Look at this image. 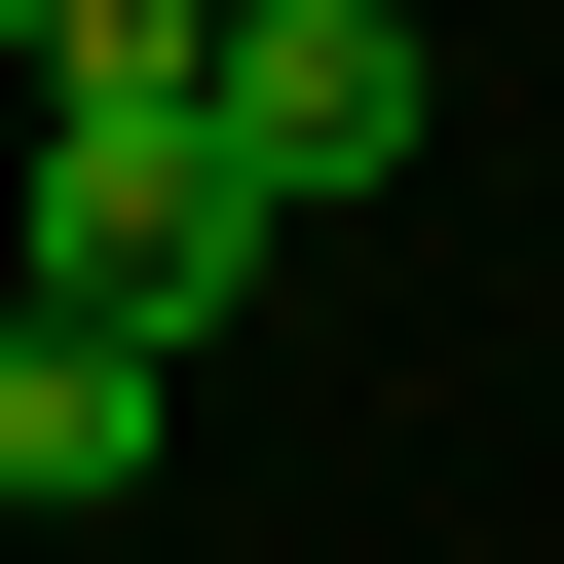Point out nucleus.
Wrapping results in <instances>:
<instances>
[{
  "label": "nucleus",
  "instance_id": "obj_1",
  "mask_svg": "<svg viewBox=\"0 0 564 564\" xmlns=\"http://www.w3.org/2000/svg\"><path fill=\"white\" fill-rule=\"evenodd\" d=\"M39 302H113V339H188V377L263 339V151H226L188 76H151V113H39Z\"/></svg>",
  "mask_w": 564,
  "mask_h": 564
},
{
  "label": "nucleus",
  "instance_id": "obj_2",
  "mask_svg": "<svg viewBox=\"0 0 564 564\" xmlns=\"http://www.w3.org/2000/svg\"><path fill=\"white\" fill-rule=\"evenodd\" d=\"M188 113L263 151V226H339V188H414V113H452V76H414V0H226Z\"/></svg>",
  "mask_w": 564,
  "mask_h": 564
},
{
  "label": "nucleus",
  "instance_id": "obj_3",
  "mask_svg": "<svg viewBox=\"0 0 564 564\" xmlns=\"http://www.w3.org/2000/svg\"><path fill=\"white\" fill-rule=\"evenodd\" d=\"M188 452V339H113V302H0V527H113Z\"/></svg>",
  "mask_w": 564,
  "mask_h": 564
},
{
  "label": "nucleus",
  "instance_id": "obj_4",
  "mask_svg": "<svg viewBox=\"0 0 564 564\" xmlns=\"http://www.w3.org/2000/svg\"><path fill=\"white\" fill-rule=\"evenodd\" d=\"M188 39H226V0H0V76H39V113H151Z\"/></svg>",
  "mask_w": 564,
  "mask_h": 564
}]
</instances>
